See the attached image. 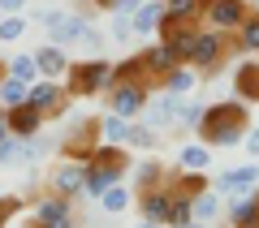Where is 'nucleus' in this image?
<instances>
[{"instance_id": "obj_1", "label": "nucleus", "mask_w": 259, "mask_h": 228, "mask_svg": "<svg viewBox=\"0 0 259 228\" xmlns=\"http://www.w3.org/2000/svg\"><path fill=\"white\" fill-rule=\"evenodd\" d=\"M250 129V103L242 99H221L212 108H203V121L194 125V138L207 142L212 151H225V146H238Z\"/></svg>"}, {"instance_id": "obj_2", "label": "nucleus", "mask_w": 259, "mask_h": 228, "mask_svg": "<svg viewBox=\"0 0 259 228\" xmlns=\"http://www.w3.org/2000/svg\"><path fill=\"white\" fill-rule=\"evenodd\" d=\"M233 56H242L238 52V35L233 30H199V39H194V52H190V65L203 78H216V73L225 69V61H233Z\"/></svg>"}, {"instance_id": "obj_3", "label": "nucleus", "mask_w": 259, "mask_h": 228, "mask_svg": "<svg viewBox=\"0 0 259 228\" xmlns=\"http://www.w3.org/2000/svg\"><path fill=\"white\" fill-rule=\"evenodd\" d=\"M117 82V73L104 56H87V61H74L69 73H65V91L69 99H91V95H104L108 86Z\"/></svg>"}, {"instance_id": "obj_4", "label": "nucleus", "mask_w": 259, "mask_h": 228, "mask_svg": "<svg viewBox=\"0 0 259 228\" xmlns=\"http://www.w3.org/2000/svg\"><path fill=\"white\" fill-rule=\"evenodd\" d=\"M147 99H151L147 82H112L108 86V112H117L125 121H139L143 108H147Z\"/></svg>"}, {"instance_id": "obj_5", "label": "nucleus", "mask_w": 259, "mask_h": 228, "mask_svg": "<svg viewBox=\"0 0 259 228\" xmlns=\"http://www.w3.org/2000/svg\"><path fill=\"white\" fill-rule=\"evenodd\" d=\"M26 103H30V108H39L44 117H61V112H65V103H69V91H65V82L39 78V82H30Z\"/></svg>"}, {"instance_id": "obj_6", "label": "nucleus", "mask_w": 259, "mask_h": 228, "mask_svg": "<svg viewBox=\"0 0 259 228\" xmlns=\"http://www.w3.org/2000/svg\"><path fill=\"white\" fill-rule=\"evenodd\" d=\"M250 13V0H203V22L212 30H238Z\"/></svg>"}, {"instance_id": "obj_7", "label": "nucleus", "mask_w": 259, "mask_h": 228, "mask_svg": "<svg viewBox=\"0 0 259 228\" xmlns=\"http://www.w3.org/2000/svg\"><path fill=\"white\" fill-rule=\"evenodd\" d=\"M255 185H259V159H246L242 168L216 173L212 190H216V194H225V198H233V194H246V190H255Z\"/></svg>"}, {"instance_id": "obj_8", "label": "nucleus", "mask_w": 259, "mask_h": 228, "mask_svg": "<svg viewBox=\"0 0 259 228\" xmlns=\"http://www.w3.org/2000/svg\"><path fill=\"white\" fill-rule=\"evenodd\" d=\"M87 30H91V18H87V13H69V9H65L61 18L48 26V43H56V47H74V43H82Z\"/></svg>"}, {"instance_id": "obj_9", "label": "nucleus", "mask_w": 259, "mask_h": 228, "mask_svg": "<svg viewBox=\"0 0 259 228\" xmlns=\"http://www.w3.org/2000/svg\"><path fill=\"white\" fill-rule=\"evenodd\" d=\"M225 219H229V228H259V185L225 198Z\"/></svg>"}, {"instance_id": "obj_10", "label": "nucleus", "mask_w": 259, "mask_h": 228, "mask_svg": "<svg viewBox=\"0 0 259 228\" xmlns=\"http://www.w3.org/2000/svg\"><path fill=\"white\" fill-rule=\"evenodd\" d=\"M48 190H52V194H65V198H78V194L87 190V159H65V164L52 173Z\"/></svg>"}, {"instance_id": "obj_11", "label": "nucleus", "mask_w": 259, "mask_h": 228, "mask_svg": "<svg viewBox=\"0 0 259 228\" xmlns=\"http://www.w3.org/2000/svg\"><path fill=\"white\" fill-rule=\"evenodd\" d=\"M139 211H143V219H156V224L168 228V219H173V194H168V185L139 190Z\"/></svg>"}, {"instance_id": "obj_12", "label": "nucleus", "mask_w": 259, "mask_h": 228, "mask_svg": "<svg viewBox=\"0 0 259 228\" xmlns=\"http://www.w3.org/2000/svg\"><path fill=\"white\" fill-rule=\"evenodd\" d=\"M143 61H147V82H151V86H164V78L177 69V65H182V61L173 56V47L160 43V39L147 47V52H143Z\"/></svg>"}, {"instance_id": "obj_13", "label": "nucleus", "mask_w": 259, "mask_h": 228, "mask_svg": "<svg viewBox=\"0 0 259 228\" xmlns=\"http://www.w3.org/2000/svg\"><path fill=\"white\" fill-rule=\"evenodd\" d=\"M35 61H39V73L44 78H52V82H61L65 73H69V47H56V43H39L35 47Z\"/></svg>"}, {"instance_id": "obj_14", "label": "nucleus", "mask_w": 259, "mask_h": 228, "mask_svg": "<svg viewBox=\"0 0 259 228\" xmlns=\"http://www.w3.org/2000/svg\"><path fill=\"white\" fill-rule=\"evenodd\" d=\"M5 121H9V129H13V138H35L39 129H44V112L39 108H30V103H18V108H5Z\"/></svg>"}, {"instance_id": "obj_15", "label": "nucleus", "mask_w": 259, "mask_h": 228, "mask_svg": "<svg viewBox=\"0 0 259 228\" xmlns=\"http://www.w3.org/2000/svg\"><path fill=\"white\" fill-rule=\"evenodd\" d=\"M177 108H182V95H164V99H147V108H143V121H147L151 129H168L177 125Z\"/></svg>"}, {"instance_id": "obj_16", "label": "nucleus", "mask_w": 259, "mask_h": 228, "mask_svg": "<svg viewBox=\"0 0 259 228\" xmlns=\"http://www.w3.org/2000/svg\"><path fill=\"white\" fill-rule=\"evenodd\" d=\"M190 219H199V224H221L225 219V194H216L212 185H207V190L190 202Z\"/></svg>"}, {"instance_id": "obj_17", "label": "nucleus", "mask_w": 259, "mask_h": 228, "mask_svg": "<svg viewBox=\"0 0 259 228\" xmlns=\"http://www.w3.org/2000/svg\"><path fill=\"white\" fill-rule=\"evenodd\" d=\"M233 91L242 103H259V61H242L233 69Z\"/></svg>"}, {"instance_id": "obj_18", "label": "nucleus", "mask_w": 259, "mask_h": 228, "mask_svg": "<svg viewBox=\"0 0 259 228\" xmlns=\"http://www.w3.org/2000/svg\"><path fill=\"white\" fill-rule=\"evenodd\" d=\"M177 168L207 173V168H212V146H207V142H186L182 151H177Z\"/></svg>"}, {"instance_id": "obj_19", "label": "nucleus", "mask_w": 259, "mask_h": 228, "mask_svg": "<svg viewBox=\"0 0 259 228\" xmlns=\"http://www.w3.org/2000/svg\"><path fill=\"white\" fill-rule=\"evenodd\" d=\"M164 22V0H143L134 13V35H156Z\"/></svg>"}, {"instance_id": "obj_20", "label": "nucleus", "mask_w": 259, "mask_h": 228, "mask_svg": "<svg viewBox=\"0 0 259 228\" xmlns=\"http://www.w3.org/2000/svg\"><path fill=\"white\" fill-rule=\"evenodd\" d=\"M199 78H203V73L194 69V65H177V69L164 78V86H160V91H164V95H190L194 86H199Z\"/></svg>"}, {"instance_id": "obj_21", "label": "nucleus", "mask_w": 259, "mask_h": 228, "mask_svg": "<svg viewBox=\"0 0 259 228\" xmlns=\"http://www.w3.org/2000/svg\"><path fill=\"white\" fill-rule=\"evenodd\" d=\"M74 198H65V194H52L48 190L44 198H35V219H65V215H74V207H69Z\"/></svg>"}, {"instance_id": "obj_22", "label": "nucleus", "mask_w": 259, "mask_h": 228, "mask_svg": "<svg viewBox=\"0 0 259 228\" xmlns=\"http://www.w3.org/2000/svg\"><path fill=\"white\" fill-rule=\"evenodd\" d=\"M233 35H238V52L242 56H259V9H250Z\"/></svg>"}, {"instance_id": "obj_23", "label": "nucleus", "mask_w": 259, "mask_h": 228, "mask_svg": "<svg viewBox=\"0 0 259 228\" xmlns=\"http://www.w3.org/2000/svg\"><path fill=\"white\" fill-rule=\"evenodd\" d=\"M125 146L130 151H151V146H160V134L139 117V121H130V129H125Z\"/></svg>"}, {"instance_id": "obj_24", "label": "nucleus", "mask_w": 259, "mask_h": 228, "mask_svg": "<svg viewBox=\"0 0 259 228\" xmlns=\"http://www.w3.org/2000/svg\"><path fill=\"white\" fill-rule=\"evenodd\" d=\"M164 18H173V22H203V0H164Z\"/></svg>"}, {"instance_id": "obj_25", "label": "nucleus", "mask_w": 259, "mask_h": 228, "mask_svg": "<svg viewBox=\"0 0 259 228\" xmlns=\"http://www.w3.org/2000/svg\"><path fill=\"white\" fill-rule=\"evenodd\" d=\"M112 73H117V82H147V61H143V52L139 56H125L121 65H112Z\"/></svg>"}, {"instance_id": "obj_26", "label": "nucleus", "mask_w": 259, "mask_h": 228, "mask_svg": "<svg viewBox=\"0 0 259 228\" xmlns=\"http://www.w3.org/2000/svg\"><path fill=\"white\" fill-rule=\"evenodd\" d=\"M125 129H130L125 117H117V112H104V117H100V142H121V146H125Z\"/></svg>"}, {"instance_id": "obj_27", "label": "nucleus", "mask_w": 259, "mask_h": 228, "mask_svg": "<svg viewBox=\"0 0 259 228\" xmlns=\"http://www.w3.org/2000/svg\"><path fill=\"white\" fill-rule=\"evenodd\" d=\"M130 202H134V190H125V185H108V190H104V198H100V207L108 211V215H121V211L130 207Z\"/></svg>"}, {"instance_id": "obj_28", "label": "nucleus", "mask_w": 259, "mask_h": 228, "mask_svg": "<svg viewBox=\"0 0 259 228\" xmlns=\"http://www.w3.org/2000/svg\"><path fill=\"white\" fill-rule=\"evenodd\" d=\"M9 78H18V82H39V78H44V73H39V61H35V52L30 56H13L9 61Z\"/></svg>"}, {"instance_id": "obj_29", "label": "nucleus", "mask_w": 259, "mask_h": 228, "mask_svg": "<svg viewBox=\"0 0 259 228\" xmlns=\"http://www.w3.org/2000/svg\"><path fill=\"white\" fill-rule=\"evenodd\" d=\"M26 82H18V78H9L5 73V82H0V108H18V103H26Z\"/></svg>"}, {"instance_id": "obj_30", "label": "nucleus", "mask_w": 259, "mask_h": 228, "mask_svg": "<svg viewBox=\"0 0 259 228\" xmlns=\"http://www.w3.org/2000/svg\"><path fill=\"white\" fill-rule=\"evenodd\" d=\"M26 26H30L26 13H5V18H0V43H13V39H22V35H26Z\"/></svg>"}, {"instance_id": "obj_31", "label": "nucleus", "mask_w": 259, "mask_h": 228, "mask_svg": "<svg viewBox=\"0 0 259 228\" xmlns=\"http://www.w3.org/2000/svg\"><path fill=\"white\" fill-rule=\"evenodd\" d=\"M134 173H139V190H156V185H164V181H168V173L156 164V159H143Z\"/></svg>"}, {"instance_id": "obj_32", "label": "nucleus", "mask_w": 259, "mask_h": 228, "mask_svg": "<svg viewBox=\"0 0 259 228\" xmlns=\"http://www.w3.org/2000/svg\"><path fill=\"white\" fill-rule=\"evenodd\" d=\"M82 52H87V56H100V52H104V35H100L95 26L82 35Z\"/></svg>"}, {"instance_id": "obj_33", "label": "nucleus", "mask_w": 259, "mask_h": 228, "mask_svg": "<svg viewBox=\"0 0 259 228\" xmlns=\"http://www.w3.org/2000/svg\"><path fill=\"white\" fill-rule=\"evenodd\" d=\"M18 207H22V202H18V198H9V194L0 198V228H5V224H9L13 215H18Z\"/></svg>"}, {"instance_id": "obj_34", "label": "nucleus", "mask_w": 259, "mask_h": 228, "mask_svg": "<svg viewBox=\"0 0 259 228\" xmlns=\"http://www.w3.org/2000/svg\"><path fill=\"white\" fill-rule=\"evenodd\" d=\"M242 146H246V155H250V159H259V125H250V129H246Z\"/></svg>"}, {"instance_id": "obj_35", "label": "nucleus", "mask_w": 259, "mask_h": 228, "mask_svg": "<svg viewBox=\"0 0 259 228\" xmlns=\"http://www.w3.org/2000/svg\"><path fill=\"white\" fill-rule=\"evenodd\" d=\"M30 228H78V219L74 215H65V219H35Z\"/></svg>"}, {"instance_id": "obj_36", "label": "nucleus", "mask_w": 259, "mask_h": 228, "mask_svg": "<svg viewBox=\"0 0 259 228\" xmlns=\"http://www.w3.org/2000/svg\"><path fill=\"white\" fill-rule=\"evenodd\" d=\"M61 13H65V9H35V13H30V22H39V26H52Z\"/></svg>"}, {"instance_id": "obj_37", "label": "nucleus", "mask_w": 259, "mask_h": 228, "mask_svg": "<svg viewBox=\"0 0 259 228\" xmlns=\"http://www.w3.org/2000/svg\"><path fill=\"white\" fill-rule=\"evenodd\" d=\"M30 0H0V13H26Z\"/></svg>"}, {"instance_id": "obj_38", "label": "nucleus", "mask_w": 259, "mask_h": 228, "mask_svg": "<svg viewBox=\"0 0 259 228\" xmlns=\"http://www.w3.org/2000/svg\"><path fill=\"white\" fill-rule=\"evenodd\" d=\"M9 138H13V129H9V121H5V108H0V146L9 142Z\"/></svg>"}, {"instance_id": "obj_39", "label": "nucleus", "mask_w": 259, "mask_h": 228, "mask_svg": "<svg viewBox=\"0 0 259 228\" xmlns=\"http://www.w3.org/2000/svg\"><path fill=\"white\" fill-rule=\"evenodd\" d=\"M117 5H121V0H91V9H104V13H112Z\"/></svg>"}, {"instance_id": "obj_40", "label": "nucleus", "mask_w": 259, "mask_h": 228, "mask_svg": "<svg viewBox=\"0 0 259 228\" xmlns=\"http://www.w3.org/2000/svg\"><path fill=\"white\" fill-rule=\"evenodd\" d=\"M177 228H212V224H199V219H190V224H177Z\"/></svg>"}, {"instance_id": "obj_41", "label": "nucleus", "mask_w": 259, "mask_h": 228, "mask_svg": "<svg viewBox=\"0 0 259 228\" xmlns=\"http://www.w3.org/2000/svg\"><path fill=\"white\" fill-rule=\"evenodd\" d=\"M139 228H164V224H156V219H143V224Z\"/></svg>"}, {"instance_id": "obj_42", "label": "nucleus", "mask_w": 259, "mask_h": 228, "mask_svg": "<svg viewBox=\"0 0 259 228\" xmlns=\"http://www.w3.org/2000/svg\"><path fill=\"white\" fill-rule=\"evenodd\" d=\"M0 198H5V194H0Z\"/></svg>"}, {"instance_id": "obj_43", "label": "nucleus", "mask_w": 259, "mask_h": 228, "mask_svg": "<svg viewBox=\"0 0 259 228\" xmlns=\"http://www.w3.org/2000/svg\"><path fill=\"white\" fill-rule=\"evenodd\" d=\"M250 5H255V0H250Z\"/></svg>"}]
</instances>
